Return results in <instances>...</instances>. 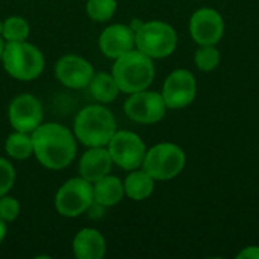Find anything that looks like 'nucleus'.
Here are the masks:
<instances>
[{"label": "nucleus", "instance_id": "obj_1", "mask_svg": "<svg viewBox=\"0 0 259 259\" xmlns=\"http://www.w3.org/2000/svg\"><path fill=\"white\" fill-rule=\"evenodd\" d=\"M30 137L33 156L47 170H62L76 158L77 140L73 131L61 123H41Z\"/></svg>", "mask_w": 259, "mask_h": 259}, {"label": "nucleus", "instance_id": "obj_2", "mask_svg": "<svg viewBox=\"0 0 259 259\" xmlns=\"http://www.w3.org/2000/svg\"><path fill=\"white\" fill-rule=\"evenodd\" d=\"M117 131L114 114L102 103L82 108L73 121V134L85 147H106Z\"/></svg>", "mask_w": 259, "mask_h": 259}, {"label": "nucleus", "instance_id": "obj_3", "mask_svg": "<svg viewBox=\"0 0 259 259\" xmlns=\"http://www.w3.org/2000/svg\"><path fill=\"white\" fill-rule=\"evenodd\" d=\"M120 93L134 94L143 90H147L155 79V64L153 59L134 49L120 58L114 59L111 70Z\"/></svg>", "mask_w": 259, "mask_h": 259}, {"label": "nucleus", "instance_id": "obj_4", "mask_svg": "<svg viewBox=\"0 0 259 259\" xmlns=\"http://www.w3.org/2000/svg\"><path fill=\"white\" fill-rule=\"evenodd\" d=\"M2 65L12 79L30 82L41 76L46 61L36 46L27 41H8L5 44Z\"/></svg>", "mask_w": 259, "mask_h": 259}, {"label": "nucleus", "instance_id": "obj_5", "mask_svg": "<svg viewBox=\"0 0 259 259\" xmlns=\"http://www.w3.org/2000/svg\"><path fill=\"white\" fill-rule=\"evenodd\" d=\"M178 46V33L165 21L152 20L143 21L135 30V49L152 59H162L170 56Z\"/></svg>", "mask_w": 259, "mask_h": 259}, {"label": "nucleus", "instance_id": "obj_6", "mask_svg": "<svg viewBox=\"0 0 259 259\" xmlns=\"http://www.w3.org/2000/svg\"><path fill=\"white\" fill-rule=\"evenodd\" d=\"M185 152L175 143H159L147 149L141 168L155 181H171L185 168Z\"/></svg>", "mask_w": 259, "mask_h": 259}, {"label": "nucleus", "instance_id": "obj_7", "mask_svg": "<svg viewBox=\"0 0 259 259\" xmlns=\"http://www.w3.org/2000/svg\"><path fill=\"white\" fill-rule=\"evenodd\" d=\"M94 203L93 184L76 176L64 182L55 194V209L65 219H76L90 211Z\"/></svg>", "mask_w": 259, "mask_h": 259}, {"label": "nucleus", "instance_id": "obj_8", "mask_svg": "<svg viewBox=\"0 0 259 259\" xmlns=\"http://www.w3.org/2000/svg\"><path fill=\"white\" fill-rule=\"evenodd\" d=\"M106 147L114 165L126 171L140 168L147 152L146 143L132 131H115Z\"/></svg>", "mask_w": 259, "mask_h": 259}, {"label": "nucleus", "instance_id": "obj_9", "mask_svg": "<svg viewBox=\"0 0 259 259\" xmlns=\"http://www.w3.org/2000/svg\"><path fill=\"white\" fill-rule=\"evenodd\" d=\"M124 114L129 120L140 124H155L165 117L167 105L161 93L143 90L129 94L123 105Z\"/></svg>", "mask_w": 259, "mask_h": 259}, {"label": "nucleus", "instance_id": "obj_10", "mask_svg": "<svg viewBox=\"0 0 259 259\" xmlns=\"http://www.w3.org/2000/svg\"><path fill=\"white\" fill-rule=\"evenodd\" d=\"M161 94L168 109H182L190 106L197 94L194 74L187 68L173 70L165 77Z\"/></svg>", "mask_w": 259, "mask_h": 259}, {"label": "nucleus", "instance_id": "obj_11", "mask_svg": "<svg viewBox=\"0 0 259 259\" xmlns=\"http://www.w3.org/2000/svg\"><path fill=\"white\" fill-rule=\"evenodd\" d=\"M42 105L33 94H18L8 106V121L14 131L32 134L42 123Z\"/></svg>", "mask_w": 259, "mask_h": 259}, {"label": "nucleus", "instance_id": "obj_12", "mask_svg": "<svg viewBox=\"0 0 259 259\" xmlns=\"http://www.w3.org/2000/svg\"><path fill=\"white\" fill-rule=\"evenodd\" d=\"M94 73V67L90 61L73 53L61 56L55 64L56 80L71 90H85Z\"/></svg>", "mask_w": 259, "mask_h": 259}, {"label": "nucleus", "instance_id": "obj_13", "mask_svg": "<svg viewBox=\"0 0 259 259\" xmlns=\"http://www.w3.org/2000/svg\"><path fill=\"white\" fill-rule=\"evenodd\" d=\"M191 38L199 46H217L225 33V20L212 8H200L190 18Z\"/></svg>", "mask_w": 259, "mask_h": 259}, {"label": "nucleus", "instance_id": "obj_14", "mask_svg": "<svg viewBox=\"0 0 259 259\" xmlns=\"http://www.w3.org/2000/svg\"><path fill=\"white\" fill-rule=\"evenodd\" d=\"M100 52L109 58L117 59L121 55L135 49V32L129 24H109L106 26L99 36Z\"/></svg>", "mask_w": 259, "mask_h": 259}, {"label": "nucleus", "instance_id": "obj_15", "mask_svg": "<svg viewBox=\"0 0 259 259\" xmlns=\"http://www.w3.org/2000/svg\"><path fill=\"white\" fill-rule=\"evenodd\" d=\"M112 165L114 162L108 147H88V150H85V153L80 156L77 171L79 176L94 184L100 178L109 175Z\"/></svg>", "mask_w": 259, "mask_h": 259}, {"label": "nucleus", "instance_id": "obj_16", "mask_svg": "<svg viewBox=\"0 0 259 259\" xmlns=\"http://www.w3.org/2000/svg\"><path fill=\"white\" fill-rule=\"evenodd\" d=\"M73 255L77 259H102L106 255V241L94 228L80 229L73 238Z\"/></svg>", "mask_w": 259, "mask_h": 259}, {"label": "nucleus", "instance_id": "obj_17", "mask_svg": "<svg viewBox=\"0 0 259 259\" xmlns=\"http://www.w3.org/2000/svg\"><path fill=\"white\" fill-rule=\"evenodd\" d=\"M93 194H94V203L103 208L115 206L124 197L123 181L117 176L106 175L93 184Z\"/></svg>", "mask_w": 259, "mask_h": 259}, {"label": "nucleus", "instance_id": "obj_18", "mask_svg": "<svg viewBox=\"0 0 259 259\" xmlns=\"http://www.w3.org/2000/svg\"><path fill=\"white\" fill-rule=\"evenodd\" d=\"M155 179L141 167L131 170L129 175L124 178L123 185H124V196L135 202H141L149 199L153 194L155 190Z\"/></svg>", "mask_w": 259, "mask_h": 259}, {"label": "nucleus", "instance_id": "obj_19", "mask_svg": "<svg viewBox=\"0 0 259 259\" xmlns=\"http://www.w3.org/2000/svg\"><path fill=\"white\" fill-rule=\"evenodd\" d=\"M87 88L90 91V96L102 105L112 103L114 100H117V97L120 94V88H118L114 76L111 73H105V71L94 73V76Z\"/></svg>", "mask_w": 259, "mask_h": 259}, {"label": "nucleus", "instance_id": "obj_20", "mask_svg": "<svg viewBox=\"0 0 259 259\" xmlns=\"http://www.w3.org/2000/svg\"><path fill=\"white\" fill-rule=\"evenodd\" d=\"M5 152L11 159L15 161H24L33 155V144L30 134L14 131L8 135L5 141Z\"/></svg>", "mask_w": 259, "mask_h": 259}, {"label": "nucleus", "instance_id": "obj_21", "mask_svg": "<svg viewBox=\"0 0 259 259\" xmlns=\"http://www.w3.org/2000/svg\"><path fill=\"white\" fill-rule=\"evenodd\" d=\"M30 33L29 23L20 17V15H12L3 20V30H2V38L8 41H26Z\"/></svg>", "mask_w": 259, "mask_h": 259}, {"label": "nucleus", "instance_id": "obj_22", "mask_svg": "<svg viewBox=\"0 0 259 259\" xmlns=\"http://www.w3.org/2000/svg\"><path fill=\"white\" fill-rule=\"evenodd\" d=\"M85 11L93 21L106 23L117 11V0H87Z\"/></svg>", "mask_w": 259, "mask_h": 259}, {"label": "nucleus", "instance_id": "obj_23", "mask_svg": "<svg viewBox=\"0 0 259 259\" xmlns=\"http://www.w3.org/2000/svg\"><path fill=\"white\" fill-rule=\"evenodd\" d=\"M194 64L200 71H212L220 64V50L215 46H200L194 53Z\"/></svg>", "mask_w": 259, "mask_h": 259}, {"label": "nucleus", "instance_id": "obj_24", "mask_svg": "<svg viewBox=\"0 0 259 259\" xmlns=\"http://www.w3.org/2000/svg\"><path fill=\"white\" fill-rule=\"evenodd\" d=\"M20 211H21V205L15 197L9 194H5L0 197V219L3 222L6 223L15 222L20 215Z\"/></svg>", "mask_w": 259, "mask_h": 259}, {"label": "nucleus", "instance_id": "obj_25", "mask_svg": "<svg viewBox=\"0 0 259 259\" xmlns=\"http://www.w3.org/2000/svg\"><path fill=\"white\" fill-rule=\"evenodd\" d=\"M15 168L12 162H9L6 158L0 156V197L5 194H9L15 184Z\"/></svg>", "mask_w": 259, "mask_h": 259}, {"label": "nucleus", "instance_id": "obj_26", "mask_svg": "<svg viewBox=\"0 0 259 259\" xmlns=\"http://www.w3.org/2000/svg\"><path fill=\"white\" fill-rule=\"evenodd\" d=\"M238 259H259V246L244 247L240 253H237Z\"/></svg>", "mask_w": 259, "mask_h": 259}, {"label": "nucleus", "instance_id": "obj_27", "mask_svg": "<svg viewBox=\"0 0 259 259\" xmlns=\"http://www.w3.org/2000/svg\"><path fill=\"white\" fill-rule=\"evenodd\" d=\"M6 234H8L6 222H3V220L0 219V244L3 243V240H5V237H6Z\"/></svg>", "mask_w": 259, "mask_h": 259}, {"label": "nucleus", "instance_id": "obj_28", "mask_svg": "<svg viewBox=\"0 0 259 259\" xmlns=\"http://www.w3.org/2000/svg\"><path fill=\"white\" fill-rule=\"evenodd\" d=\"M5 44L6 41L0 36V62H2V56H3V50H5Z\"/></svg>", "mask_w": 259, "mask_h": 259}, {"label": "nucleus", "instance_id": "obj_29", "mask_svg": "<svg viewBox=\"0 0 259 259\" xmlns=\"http://www.w3.org/2000/svg\"><path fill=\"white\" fill-rule=\"evenodd\" d=\"M2 30H3V20H0V36H2Z\"/></svg>", "mask_w": 259, "mask_h": 259}]
</instances>
